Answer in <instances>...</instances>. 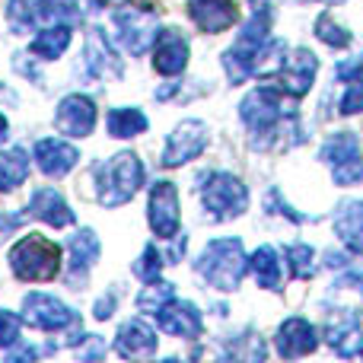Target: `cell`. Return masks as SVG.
<instances>
[{
    "mask_svg": "<svg viewBox=\"0 0 363 363\" xmlns=\"http://www.w3.org/2000/svg\"><path fill=\"white\" fill-rule=\"evenodd\" d=\"M147 131V115L140 108H112L108 112V134L112 138H138Z\"/></svg>",
    "mask_w": 363,
    "mask_h": 363,
    "instance_id": "20",
    "label": "cell"
},
{
    "mask_svg": "<svg viewBox=\"0 0 363 363\" xmlns=\"http://www.w3.org/2000/svg\"><path fill=\"white\" fill-rule=\"evenodd\" d=\"M207 144V128L201 121H182L176 131L169 134V144L163 153V166H182L194 160Z\"/></svg>",
    "mask_w": 363,
    "mask_h": 363,
    "instance_id": "8",
    "label": "cell"
},
{
    "mask_svg": "<svg viewBox=\"0 0 363 363\" xmlns=\"http://www.w3.org/2000/svg\"><path fill=\"white\" fill-rule=\"evenodd\" d=\"M77 160H80L77 147L64 144V140H57V138L38 140V144H35V166L45 172V176H51V179L67 176V172L77 166Z\"/></svg>",
    "mask_w": 363,
    "mask_h": 363,
    "instance_id": "10",
    "label": "cell"
},
{
    "mask_svg": "<svg viewBox=\"0 0 363 363\" xmlns=\"http://www.w3.org/2000/svg\"><path fill=\"white\" fill-rule=\"evenodd\" d=\"M23 322L38 332H61V328L74 325L77 315L70 306H64L61 300L48 294H29L23 300Z\"/></svg>",
    "mask_w": 363,
    "mask_h": 363,
    "instance_id": "5",
    "label": "cell"
},
{
    "mask_svg": "<svg viewBox=\"0 0 363 363\" xmlns=\"http://www.w3.org/2000/svg\"><path fill=\"white\" fill-rule=\"evenodd\" d=\"M67 252H70L67 281L70 284H80V277L86 274V271L96 264V258H99V239H96L93 230H80L77 236H70Z\"/></svg>",
    "mask_w": 363,
    "mask_h": 363,
    "instance_id": "13",
    "label": "cell"
},
{
    "mask_svg": "<svg viewBox=\"0 0 363 363\" xmlns=\"http://www.w3.org/2000/svg\"><path fill=\"white\" fill-rule=\"evenodd\" d=\"M121 357H147V354L157 351V338H153V328L140 319H131L118 328V338H115Z\"/></svg>",
    "mask_w": 363,
    "mask_h": 363,
    "instance_id": "14",
    "label": "cell"
},
{
    "mask_svg": "<svg viewBox=\"0 0 363 363\" xmlns=\"http://www.w3.org/2000/svg\"><path fill=\"white\" fill-rule=\"evenodd\" d=\"M29 176V160L23 150H0V191L23 185Z\"/></svg>",
    "mask_w": 363,
    "mask_h": 363,
    "instance_id": "19",
    "label": "cell"
},
{
    "mask_svg": "<svg viewBox=\"0 0 363 363\" xmlns=\"http://www.w3.org/2000/svg\"><path fill=\"white\" fill-rule=\"evenodd\" d=\"M188 13L204 32H220L236 23V4L233 0H188Z\"/></svg>",
    "mask_w": 363,
    "mask_h": 363,
    "instance_id": "11",
    "label": "cell"
},
{
    "mask_svg": "<svg viewBox=\"0 0 363 363\" xmlns=\"http://www.w3.org/2000/svg\"><path fill=\"white\" fill-rule=\"evenodd\" d=\"M19 341V319L0 309V347H10Z\"/></svg>",
    "mask_w": 363,
    "mask_h": 363,
    "instance_id": "26",
    "label": "cell"
},
{
    "mask_svg": "<svg viewBox=\"0 0 363 363\" xmlns=\"http://www.w3.org/2000/svg\"><path fill=\"white\" fill-rule=\"evenodd\" d=\"M277 347H281L284 357H294V354H306L315 347V335L309 328V322L303 319H290L284 322V328L277 332Z\"/></svg>",
    "mask_w": 363,
    "mask_h": 363,
    "instance_id": "17",
    "label": "cell"
},
{
    "mask_svg": "<svg viewBox=\"0 0 363 363\" xmlns=\"http://www.w3.org/2000/svg\"><path fill=\"white\" fill-rule=\"evenodd\" d=\"M150 226L157 236L169 239L179 233V194L172 182H157L150 191Z\"/></svg>",
    "mask_w": 363,
    "mask_h": 363,
    "instance_id": "7",
    "label": "cell"
},
{
    "mask_svg": "<svg viewBox=\"0 0 363 363\" xmlns=\"http://www.w3.org/2000/svg\"><path fill=\"white\" fill-rule=\"evenodd\" d=\"M245 255L239 239H217L204 249V255L198 258V271L213 284L217 290H236L239 281L245 274Z\"/></svg>",
    "mask_w": 363,
    "mask_h": 363,
    "instance_id": "3",
    "label": "cell"
},
{
    "mask_svg": "<svg viewBox=\"0 0 363 363\" xmlns=\"http://www.w3.org/2000/svg\"><path fill=\"white\" fill-rule=\"evenodd\" d=\"M140 182H144V166L134 153H121L112 157L96 169V188H99V201L106 207H118L138 194Z\"/></svg>",
    "mask_w": 363,
    "mask_h": 363,
    "instance_id": "2",
    "label": "cell"
},
{
    "mask_svg": "<svg viewBox=\"0 0 363 363\" xmlns=\"http://www.w3.org/2000/svg\"><path fill=\"white\" fill-rule=\"evenodd\" d=\"M10 268L19 281H51L61 271V245L45 236H23L10 249Z\"/></svg>",
    "mask_w": 363,
    "mask_h": 363,
    "instance_id": "1",
    "label": "cell"
},
{
    "mask_svg": "<svg viewBox=\"0 0 363 363\" xmlns=\"http://www.w3.org/2000/svg\"><path fill=\"white\" fill-rule=\"evenodd\" d=\"M55 128L61 134H67V138H86L96 128L93 99H86V96H80V93L61 99V106H57V112H55Z\"/></svg>",
    "mask_w": 363,
    "mask_h": 363,
    "instance_id": "6",
    "label": "cell"
},
{
    "mask_svg": "<svg viewBox=\"0 0 363 363\" xmlns=\"http://www.w3.org/2000/svg\"><path fill=\"white\" fill-rule=\"evenodd\" d=\"M157 322L166 335H179V338H194L201 332V315L191 303H176L169 300L157 313Z\"/></svg>",
    "mask_w": 363,
    "mask_h": 363,
    "instance_id": "12",
    "label": "cell"
},
{
    "mask_svg": "<svg viewBox=\"0 0 363 363\" xmlns=\"http://www.w3.org/2000/svg\"><path fill=\"white\" fill-rule=\"evenodd\" d=\"M188 64V42L179 35L176 29H166L157 42V57H153V67L160 74L172 77V74H182Z\"/></svg>",
    "mask_w": 363,
    "mask_h": 363,
    "instance_id": "15",
    "label": "cell"
},
{
    "mask_svg": "<svg viewBox=\"0 0 363 363\" xmlns=\"http://www.w3.org/2000/svg\"><path fill=\"white\" fill-rule=\"evenodd\" d=\"M201 198H204V207L217 220H230L245 211L249 194H245V185L239 179L226 176V172H213V176L207 179V185L201 188Z\"/></svg>",
    "mask_w": 363,
    "mask_h": 363,
    "instance_id": "4",
    "label": "cell"
},
{
    "mask_svg": "<svg viewBox=\"0 0 363 363\" xmlns=\"http://www.w3.org/2000/svg\"><path fill=\"white\" fill-rule=\"evenodd\" d=\"M6 131H10V121H6V118H4V112H0V140L6 138Z\"/></svg>",
    "mask_w": 363,
    "mask_h": 363,
    "instance_id": "29",
    "label": "cell"
},
{
    "mask_svg": "<svg viewBox=\"0 0 363 363\" xmlns=\"http://www.w3.org/2000/svg\"><path fill=\"white\" fill-rule=\"evenodd\" d=\"M252 271H255V281L262 284V287L277 290V284H281V268H277V252L271 249V245H264V249H258L255 255H252Z\"/></svg>",
    "mask_w": 363,
    "mask_h": 363,
    "instance_id": "22",
    "label": "cell"
},
{
    "mask_svg": "<svg viewBox=\"0 0 363 363\" xmlns=\"http://www.w3.org/2000/svg\"><path fill=\"white\" fill-rule=\"evenodd\" d=\"M319 38L328 42V45H347L351 42V35H347L345 29H338L332 19H319Z\"/></svg>",
    "mask_w": 363,
    "mask_h": 363,
    "instance_id": "27",
    "label": "cell"
},
{
    "mask_svg": "<svg viewBox=\"0 0 363 363\" xmlns=\"http://www.w3.org/2000/svg\"><path fill=\"white\" fill-rule=\"evenodd\" d=\"M29 207L38 220H45V223H51V226H70L74 223V211H70L67 201H64L61 191H55V188H35Z\"/></svg>",
    "mask_w": 363,
    "mask_h": 363,
    "instance_id": "16",
    "label": "cell"
},
{
    "mask_svg": "<svg viewBox=\"0 0 363 363\" xmlns=\"http://www.w3.org/2000/svg\"><path fill=\"white\" fill-rule=\"evenodd\" d=\"M172 296H176V294H172V287H169V284H157V281H153V287H147L144 294L138 296V309H140V313H150V315H157L160 309H163L166 303L172 300Z\"/></svg>",
    "mask_w": 363,
    "mask_h": 363,
    "instance_id": "24",
    "label": "cell"
},
{
    "mask_svg": "<svg viewBox=\"0 0 363 363\" xmlns=\"http://www.w3.org/2000/svg\"><path fill=\"white\" fill-rule=\"evenodd\" d=\"M70 45V29L67 26H48L42 29L35 38H32V55L45 57V61H55L61 57V51Z\"/></svg>",
    "mask_w": 363,
    "mask_h": 363,
    "instance_id": "18",
    "label": "cell"
},
{
    "mask_svg": "<svg viewBox=\"0 0 363 363\" xmlns=\"http://www.w3.org/2000/svg\"><path fill=\"white\" fill-rule=\"evenodd\" d=\"M115 306V300L112 296H102L99 303H96V319H108V309Z\"/></svg>",
    "mask_w": 363,
    "mask_h": 363,
    "instance_id": "28",
    "label": "cell"
},
{
    "mask_svg": "<svg viewBox=\"0 0 363 363\" xmlns=\"http://www.w3.org/2000/svg\"><path fill=\"white\" fill-rule=\"evenodd\" d=\"M160 268H163V262H160V252L153 249V245H147L144 249V255H140V262L134 264V274L140 277V281H147V284H153L160 277Z\"/></svg>",
    "mask_w": 363,
    "mask_h": 363,
    "instance_id": "25",
    "label": "cell"
},
{
    "mask_svg": "<svg viewBox=\"0 0 363 363\" xmlns=\"http://www.w3.org/2000/svg\"><path fill=\"white\" fill-rule=\"evenodd\" d=\"M338 233L345 236V242L351 245L354 252L363 255V204L347 207L345 213L338 217Z\"/></svg>",
    "mask_w": 363,
    "mask_h": 363,
    "instance_id": "23",
    "label": "cell"
},
{
    "mask_svg": "<svg viewBox=\"0 0 363 363\" xmlns=\"http://www.w3.org/2000/svg\"><path fill=\"white\" fill-rule=\"evenodd\" d=\"M115 26H118L121 45H125L131 55L147 51V45H150V38H153V16H147V13L128 6V10L115 13Z\"/></svg>",
    "mask_w": 363,
    "mask_h": 363,
    "instance_id": "9",
    "label": "cell"
},
{
    "mask_svg": "<svg viewBox=\"0 0 363 363\" xmlns=\"http://www.w3.org/2000/svg\"><path fill=\"white\" fill-rule=\"evenodd\" d=\"M45 6H48V0H10L6 16H10L13 29L26 32V29H32V26H35V19L45 16Z\"/></svg>",
    "mask_w": 363,
    "mask_h": 363,
    "instance_id": "21",
    "label": "cell"
}]
</instances>
